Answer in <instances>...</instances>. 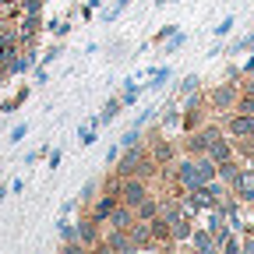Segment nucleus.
I'll return each instance as SVG.
<instances>
[{"instance_id":"obj_11","label":"nucleus","mask_w":254,"mask_h":254,"mask_svg":"<svg viewBox=\"0 0 254 254\" xmlns=\"http://www.w3.org/2000/svg\"><path fill=\"white\" fill-rule=\"evenodd\" d=\"M190 233H194V226H190V215H177V219L170 222V240H173V244H187Z\"/></svg>"},{"instance_id":"obj_26","label":"nucleus","mask_w":254,"mask_h":254,"mask_svg":"<svg viewBox=\"0 0 254 254\" xmlns=\"http://www.w3.org/2000/svg\"><path fill=\"white\" fill-rule=\"evenodd\" d=\"M95 190H99V184H95V180H92V184H85V187H81V198H78V201H81V205H92V201H95Z\"/></svg>"},{"instance_id":"obj_24","label":"nucleus","mask_w":254,"mask_h":254,"mask_svg":"<svg viewBox=\"0 0 254 254\" xmlns=\"http://www.w3.org/2000/svg\"><path fill=\"white\" fill-rule=\"evenodd\" d=\"M198 85H201V81H198V74H187V78L180 81V88H177V92H180V95H190V92H198Z\"/></svg>"},{"instance_id":"obj_19","label":"nucleus","mask_w":254,"mask_h":254,"mask_svg":"<svg viewBox=\"0 0 254 254\" xmlns=\"http://www.w3.org/2000/svg\"><path fill=\"white\" fill-rule=\"evenodd\" d=\"M180 113H184V110H177V106L170 103L166 113H163V120H159V127H163V131H166V127H177V124H180Z\"/></svg>"},{"instance_id":"obj_8","label":"nucleus","mask_w":254,"mask_h":254,"mask_svg":"<svg viewBox=\"0 0 254 254\" xmlns=\"http://www.w3.org/2000/svg\"><path fill=\"white\" fill-rule=\"evenodd\" d=\"M117 201H120V198H117V190H106V187H103V194H99V198L92 201L88 215H92V219H99L103 226H106V219H110V212L117 208Z\"/></svg>"},{"instance_id":"obj_14","label":"nucleus","mask_w":254,"mask_h":254,"mask_svg":"<svg viewBox=\"0 0 254 254\" xmlns=\"http://www.w3.org/2000/svg\"><path fill=\"white\" fill-rule=\"evenodd\" d=\"M215 166H219V170H215V177L226 184V187H230V184L237 180V173H240V163H237V159H222V163H215Z\"/></svg>"},{"instance_id":"obj_15","label":"nucleus","mask_w":254,"mask_h":254,"mask_svg":"<svg viewBox=\"0 0 254 254\" xmlns=\"http://www.w3.org/2000/svg\"><path fill=\"white\" fill-rule=\"evenodd\" d=\"M120 110H124V99H120V95L106 99V106H103V113H99V127H103V124H113V120L120 117Z\"/></svg>"},{"instance_id":"obj_4","label":"nucleus","mask_w":254,"mask_h":254,"mask_svg":"<svg viewBox=\"0 0 254 254\" xmlns=\"http://www.w3.org/2000/svg\"><path fill=\"white\" fill-rule=\"evenodd\" d=\"M230 187H233L240 205H254V166H240V173H237V180Z\"/></svg>"},{"instance_id":"obj_27","label":"nucleus","mask_w":254,"mask_h":254,"mask_svg":"<svg viewBox=\"0 0 254 254\" xmlns=\"http://www.w3.org/2000/svg\"><path fill=\"white\" fill-rule=\"evenodd\" d=\"M60 53H64V46H60V43H53V46H50V50L43 53V64H46V67H50V64H53V60H57Z\"/></svg>"},{"instance_id":"obj_12","label":"nucleus","mask_w":254,"mask_h":254,"mask_svg":"<svg viewBox=\"0 0 254 254\" xmlns=\"http://www.w3.org/2000/svg\"><path fill=\"white\" fill-rule=\"evenodd\" d=\"M190 247H194V251H219V240H215V233L205 226V230H194V233H190V240H187Z\"/></svg>"},{"instance_id":"obj_37","label":"nucleus","mask_w":254,"mask_h":254,"mask_svg":"<svg viewBox=\"0 0 254 254\" xmlns=\"http://www.w3.org/2000/svg\"><path fill=\"white\" fill-rule=\"evenodd\" d=\"M251 141H254V138H251Z\"/></svg>"},{"instance_id":"obj_31","label":"nucleus","mask_w":254,"mask_h":254,"mask_svg":"<svg viewBox=\"0 0 254 254\" xmlns=\"http://www.w3.org/2000/svg\"><path fill=\"white\" fill-rule=\"evenodd\" d=\"M173 32H177V25H163V28H159V36H155V43H166Z\"/></svg>"},{"instance_id":"obj_30","label":"nucleus","mask_w":254,"mask_h":254,"mask_svg":"<svg viewBox=\"0 0 254 254\" xmlns=\"http://www.w3.org/2000/svg\"><path fill=\"white\" fill-rule=\"evenodd\" d=\"M25 134H28V124H18L14 131H11V138H7V141H11V145H18V141H21Z\"/></svg>"},{"instance_id":"obj_7","label":"nucleus","mask_w":254,"mask_h":254,"mask_svg":"<svg viewBox=\"0 0 254 254\" xmlns=\"http://www.w3.org/2000/svg\"><path fill=\"white\" fill-rule=\"evenodd\" d=\"M99 251H134V240H131V233H127V230L106 226V233H103V240H99Z\"/></svg>"},{"instance_id":"obj_5","label":"nucleus","mask_w":254,"mask_h":254,"mask_svg":"<svg viewBox=\"0 0 254 254\" xmlns=\"http://www.w3.org/2000/svg\"><path fill=\"white\" fill-rule=\"evenodd\" d=\"M74 226H78V240H81V247H99V240H103V222H99V219L85 215V219L74 222Z\"/></svg>"},{"instance_id":"obj_3","label":"nucleus","mask_w":254,"mask_h":254,"mask_svg":"<svg viewBox=\"0 0 254 254\" xmlns=\"http://www.w3.org/2000/svg\"><path fill=\"white\" fill-rule=\"evenodd\" d=\"M222 131H226L233 141H237V138H254V113L230 110V117L222 120Z\"/></svg>"},{"instance_id":"obj_28","label":"nucleus","mask_w":254,"mask_h":254,"mask_svg":"<svg viewBox=\"0 0 254 254\" xmlns=\"http://www.w3.org/2000/svg\"><path fill=\"white\" fill-rule=\"evenodd\" d=\"M50 32H53V36H67V32H71V21H50Z\"/></svg>"},{"instance_id":"obj_29","label":"nucleus","mask_w":254,"mask_h":254,"mask_svg":"<svg viewBox=\"0 0 254 254\" xmlns=\"http://www.w3.org/2000/svg\"><path fill=\"white\" fill-rule=\"evenodd\" d=\"M127 4H131V0H117V4H113V7L106 11V21H113V18H117L120 11H127Z\"/></svg>"},{"instance_id":"obj_16","label":"nucleus","mask_w":254,"mask_h":254,"mask_svg":"<svg viewBox=\"0 0 254 254\" xmlns=\"http://www.w3.org/2000/svg\"><path fill=\"white\" fill-rule=\"evenodd\" d=\"M134 215H138V219H145V222H148V219H155V215H159V198H155V194H148V198L134 208Z\"/></svg>"},{"instance_id":"obj_20","label":"nucleus","mask_w":254,"mask_h":254,"mask_svg":"<svg viewBox=\"0 0 254 254\" xmlns=\"http://www.w3.org/2000/svg\"><path fill=\"white\" fill-rule=\"evenodd\" d=\"M95 131H99V127H95V124H81L78 127V141L88 148V145H95Z\"/></svg>"},{"instance_id":"obj_21","label":"nucleus","mask_w":254,"mask_h":254,"mask_svg":"<svg viewBox=\"0 0 254 254\" xmlns=\"http://www.w3.org/2000/svg\"><path fill=\"white\" fill-rule=\"evenodd\" d=\"M131 145H141V127H131V131H124L120 148H131Z\"/></svg>"},{"instance_id":"obj_22","label":"nucleus","mask_w":254,"mask_h":254,"mask_svg":"<svg viewBox=\"0 0 254 254\" xmlns=\"http://www.w3.org/2000/svg\"><path fill=\"white\" fill-rule=\"evenodd\" d=\"M28 92H32V88L25 85V88H21V92L14 95V99H11V103H4V110H0V113H14V110H18V106H21V103L28 99Z\"/></svg>"},{"instance_id":"obj_32","label":"nucleus","mask_w":254,"mask_h":254,"mask_svg":"<svg viewBox=\"0 0 254 254\" xmlns=\"http://www.w3.org/2000/svg\"><path fill=\"white\" fill-rule=\"evenodd\" d=\"M240 71H244V78H254V53H251V60L244 64V67H240Z\"/></svg>"},{"instance_id":"obj_18","label":"nucleus","mask_w":254,"mask_h":254,"mask_svg":"<svg viewBox=\"0 0 254 254\" xmlns=\"http://www.w3.org/2000/svg\"><path fill=\"white\" fill-rule=\"evenodd\" d=\"M170 74H173V71H170V67H155V71H152V78H148V85H145V88H152V92H159V88H163V85H166V81H170Z\"/></svg>"},{"instance_id":"obj_17","label":"nucleus","mask_w":254,"mask_h":254,"mask_svg":"<svg viewBox=\"0 0 254 254\" xmlns=\"http://www.w3.org/2000/svg\"><path fill=\"white\" fill-rule=\"evenodd\" d=\"M141 88H145V85H138L134 78H127V81H124V92H120V99H124V106H131V103L138 99V95H141Z\"/></svg>"},{"instance_id":"obj_33","label":"nucleus","mask_w":254,"mask_h":254,"mask_svg":"<svg viewBox=\"0 0 254 254\" xmlns=\"http://www.w3.org/2000/svg\"><path fill=\"white\" fill-rule=\"evenodd\" d=\"M117 155H120V145H113V148H110V152H106V163H110V166H113V163H117Z\"/></svg>"},{"instance_id":"obj_36","label":"nucleus","mask_w":254,"mask_h":254,"mask_svg":"<svg viewBox=\"0 0 254 254\" xmlns=\"http://www.w3.org/2000/svg\"><path fill=\"white\" fill-rule=\"evenodd\" d=\"M166 4H177V0H166Z\"/></svg>"},{"instance_id":"obj_23","label":"nucleus","mask_w":254,"mask_h":254,"mask_svg":"<svg viewBox=\"0 0 254 254\" xmlns=\"http://www.w3.org/2000/svg\"><path fill=\"white\" fill-rule=\"evenodd\" d=\"M184 39H187V36H184V32H173V36L166 39V50H163V53H166V57H173V53H177V50L184 46Z\"/></svg>"},{"instance_id":"obj_13","label":"nucleus","mask_w":254,"mask_h":254,"mask_svg":"<svg viewBox=\"0 0 254 254\" xmlns=\"http://www.w3.org/2000/svg\"><path fill=\"white\" fill-rule=\"evenodd\" d=\"M233 152H237V148H233L230 134H222V138H215V141L208 145V152H205V155H208V159H215V163H222V159H233Z\"/></svg>"},{"instance_id":"obj_9","label":"nucleus","mask_w":254,"mask_h":254,"mask_svg":"<svg viewBox=\"0 0 254 254\" xmlns=\"http://www.w3.org/2000/svg\"><path fill=\"white\" fill-rule=\"evenodd\" d=\"M138 215H134V208L131 205H124V201H117V208L110 212V219H106V226H113V230H131V222H134Z\"/></svg>"},{"instance_id":"obj_10","label":"nucleus","mask_w":254,"mask_h":254,"mask_svg":"<svg viewBox=\"0 0 254 254\" xmlns=\"http://www.w3.org/2000/svg\"><path fill=\"white\" fill-rule=\"evenodd\" d=\"M127 233H131V240H134V251H138V247H155V237H152V222H145V219H134Z\"/></svg>"},{"instance_id":"obj_35","label":"nucleus","mask_w":254,"mask_h":254,"mask_svg":"<svg viewBox=\"0 0 254 254\" xmlns=\"http://www.w3.org/2000/svg\"><path fill=\"white\" fill-rule=\"evenodd\" d=\"M0 85H4V71H0Z\"/></svg>"},{"instance_id":"obj_25","label":"nucleus","mask_w":254,"mask_h":254,"mask_svg":"<svg viewBox=\"0 0 254 254\" xmlns=\"http://www.w3.org/2000/svg\"><path fill=\"white\" fill-rule=\"evenodd\" d=\"M233 25H237V18H233V14H230V18H222V21H219V25H215V28H212V32H215V36H219V39H222V36H230V32H233Z\"/></svg>"},{"instance_id":"obj_6","label":"nucleus","mask_w":254,"mask_h":254,"mask_svg":"<svg viewBox=\"0 0 254 254\" xmlns=\"http://www.w3.org/2000/svg\"><path fill=\"white\" fill-rule=\"evenodd\" d=\"M148 155H152V163L159 166V170H170L173 163H177V148L166 141V138H155V141H148Z\"/></svg>"},{"instance_id":"obj_34","label":"nucleus","mask_w":254,"mask_h":254,"mask_svg":"<svg viewBox=\"0 0 254 254\" xmlns=\"http://www.w3.org/2000/svg\"><path fill=\"white\" fill-rule=\"evenodd\" d=\"M14 4H18V0H0V14H4L7 7H14Z\"/></svg>"},{"instance_id":"obj_2","label":"nucleus","mask_w":254,"mask_h":254,"mask_svg":"<svg viewBox=\"0 0 254 254\" xmlns=\"http://www.w3.org/2000/svg\"><path fill=\"white\" fill-rule=\"evenodd\" d=\"M237 95H240V85H230V81H222V85H215L205 99H208V110H215V113H230L233 106H237Z\"/></svg>"},{"instance_id":"obj_1","label":"nucleus","mask_w":254,"mask_h":254,"mask_svg":"<svg viewBox=\"0 0 254 254\" xmlns=\"http://www.w3.org/2000/svg\"><path fill=\"white\" fill-rule=\"evenodd\" d=\"M152 194L148 190V180L145 177H120V187H117V198L124 201V205H131V208H138L145 198Z\"/></svg>"}]
</instances>
